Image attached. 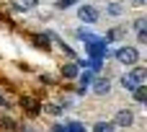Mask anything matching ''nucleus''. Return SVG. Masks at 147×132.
<instances>
[{"label": "nucleus", "instance_id": "19", "mask_svg": "<svg viewBox=\"0 0 147 132\" xmlns=\"http://www.w3.org/2000/svg\"><path fill=\"white\" fill-rule=\"evenodd\" d=\"M0 122H3V125H5V127H8V130H13V127H16V125H13V122H10V119H8V117H0Z\"/></svg>", "mask_w": 147, "mask_h": 132}, {"label": "nucleus", "instance_id": "13", "mask_svg": "<svg viewBox=\"0 0 147 132\" xmlns=\"http://www.w3.org/2000/svg\"><path fill=\"white\" fill-rule=\"evenodd\" d=\"M65 130H67V132H85V125H80V122H70Z\"/></svg>", "mask_w": 147, "mask_h": 132}, {"label": "nucleus", "instance_id": "14", "mask_svg": "<svg viewBox=\"0 0 147 132\" xmlns=\"http://www.w3.org/2000/svg\"><path fill=\"white\" fill-rule=\"evenodd\" d=\"M121 86H124V88H129V91H134V88H137V83L132 80V75H124V78H121Z\"/></svg>", "mask_w": 147, "mask_h": 132}, {"label": "nucleus", "instance_id": "3", "mask_svg": "<svg viewBox=\"0 0 147 132\" xmlns=\"http://www.w3.org/2000/svg\"><path fill=\"white\" fill-rule=\"evenodd\" d=\"M78 16H80V21H83V23H96V21L101 18L98 8H93V5H80Z\"/></svg>", "mask_w": 147, "mask_h": 132}, {"label": "nucleus", "instance_id": "10", "mask_svg": "<svg viewBox=\"0 0 147 132\" xmlns=\"http://www.w3.org/2000/svg\"><path fill=\"white\" fill-rule=\"evenodd\" d=\"M62 75H65V78H75V75H78V65H65V67H62Z\"/></svg>", "mask_w": 147, "mask_h": 132}, {"label": "nucleus", "instance_id": "8", "mask_svg": "<svg viewBox=\"0 0 147 132\" xmlns=\"http://www.w3.org/2000/svg\"><path fill=\"white\" fill-rule=\"evenodd\" d=\"M106 13L116 18V16H121V13H124V8H121V3H109V5H106Z\"/></svg>", "mask_w": 147, "mask_h": 132}, {"label": "nucleus", "instance_id": "5", "mask_svg": "<svg viewBox=\"0 0 147 132\" xmlns=\"http://www.w3.org/2000/svg\"><path fill=\"white\" fill-rule=\"evenodd\" d=\"M21 106H23L28 114H39V112H41L39 101H36V99H31V96H23V99H21Z\"/></svg>", "mask_w": 147, "mask_h": 132}, {"label": "nucleus", "instance_id": "16", "mask_svg": "<svg viewBox=\"0 0 147 132\" xmlns=\"http://www.w3.org/2000/svg\"><path fill=\"white\" fill-rule=\"evenodd\" d=\"M90 80H93V75H90V73H83V75H80V83H83V91H85V86H88Z\"/></svg>", "mask_w": 147, "mask_h": 132}, {"label": "nucleus", "instance_id": "1", "mask_svg": "<svg viewBox=\"0 0 147 132\" xmlns=\"http://www.w3.org/2000/svg\"><path fill=\"white\" fill-rule=\"evenodd\" d=\"M116 60L121 65H137L140 62V52H137V47H119L116 49Z\"/></svg>", "mask_w": 147, "mask_h": 132}, {"label": "nucleus", "instance_id": "9", "mask_svg": "<svg viewBox=\"0 0 147 132\" xmlns=\"http://www.w3.org/2000/svg\"><path fill=\"white\" fill-rule=\"evenodd\" d=\"M116 127L111 125V122H96L93 125V132H114Z\"/></svg>", "mask_w": 147, "mask_h": 132}, {"label": "nucleus", "instance_id": "6", "mask_svg": "<svg viewBox=\"0 0 147 132\" xmlns=\"http://www.w3.org/2000/svg\"><path fill=\"white\" fill-rule=\"evenodd\" d=\"M88 54H90V57L106 54V42H90V44H88Z\"/></svg>", "mask_w": 147, "mask_h": 132}, {"label": "nucleus", "instance_id": "20", "mask_svg": "<svg viewBox=\"0 0 147 132\" xmlns=\"http://www.w3.org/2000/svg\"><path fill=\"white\" fill-rule=\"evenodd\" d=\"M52 132H67V130H65L62 125H54V127H52Z\"/></svg>", "mask_w": 147, "mask_h": 132}, {"label": "nucleus", "instance_id": "21", "mask_svg": "<svg viewBox=\"0 0 147 132\" xmlns=\"http://www.w3.org/2000/svg\"><path fill=\"white\" fill-rule=\"evenodd\" d=\"M137 3H145V0H137Z\"/></svg>", "mask_w": 147, "mask_h": 132}, {"label": "nucleus", "instance_id": "4", "mask_svg": "<svg viewBox=\"0 0 147 132\" xmlns=\"http://www.w3.org/2000/svg\"><path fill=\"white\" fill-rule=\"evenodd\" d=\"M109 91H111V80L109 78H96L93 80V93L96 96H106Z\"/></svg>", "mask_w": 147, "mask_h": 132}, {"label": "nucleus", "instance_id": "2", "mask_svg": "<svg viewBox=\"0 0 147 132\" xmlns=\"http://www.w3.org/2000/svg\"><path fill=\"white\" fill-rule=\"evenodd\" d=\"M111 125H114V127H132V125H134V112H132V109L116 112V117H114Z\"/></svg>", "mask_w": 147, "mask_h": 132}, {"label": "nucleus", "instance_id": "11", "mask_svg": "<svg viewBox=\"0 0 147 132\" xmlns=\"http://www.w3.org/2000/svg\"><path fill=\"white\" fill-rule=\"evenodd\" d=\"M134 99H137L140 104L147 99V88H145V86H137V88H134Z\"/></svg>", "mask_w": 147, "mask_h": 132}, {"label": "nucleus", "instance_id": "7", "mask_svg": "<svg viewBox=\"0 0 147 132\" xmlns=\"http://www.w3.org/2000/svg\"><path fill=\"white\" fill-rule=\"evenodd\" d=\"M129 75H132V80H134L137 86H145V78H147V70H145V67H134Z\"/></svg>", "mask_w": 147, "mask_h": 132}, {"label": "nucleus", "instance_id": "17", "mask_svg": "<svg viewBox=\"0 0 147 132\" xmlns=\"http://www.w3.org/2000/svg\"><path fill=\"white\" fill-rule=\"evenodd\" d=\"M34 42H36L39 47H44V49L49 47V42H47V36H34Z\"/></svg>", "mask_w": 147, "mask_h": 132}, {"label": "nucleus", "instance_id": "12", "mask_svg": "<svg viewBox=\"0 0 147 132\" xmlns=\"http://www.w3.org/2000/svg\"><path fill=\"white\" fill-rule=\"evenodd\" d=\"M145 29H147V18H137L134 21V31L137 34H145Z\"/></svg>", "mask_w": 147, "mask_h": 132}, {"label": "nucleus", "instance_id": "18", "mask_svg": "<svg viewBox=\"0 0 147 132\" xmlns=\"http://www.w3.org/2000/svg\"><path fill=\"white\" fill-rule=\"evenodd\" d=\"M72 3H78V0H59V3H57V8H59V10H65V8H67V5H72Z\"/></svg>", "mask_w": 147, "mask_h": 132}, {"label": "nucleus", "instance_id": "15", "mask_svg": "<svg viewBox=\"0 0 147 132\" xmlns=\"http://www.w3.org/2000/svg\"><path fill=\"white\" fill-rule=\"evenodd\" d=\"M44 112H49L52 117H59V114H62V109H59V106H54V104H49V106H44Z\"/></svg>", "mask_w": 147, "mask_h": 132}]
</instances>
